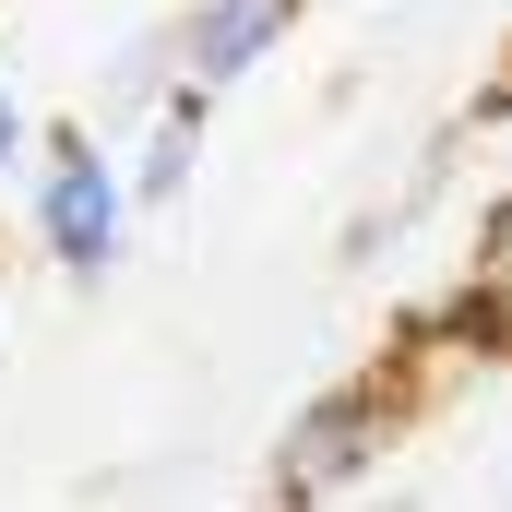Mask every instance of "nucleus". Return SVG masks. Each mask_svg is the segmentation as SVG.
<instances>
[{
    "mask_svg": "<svg viewBox=\"0 0 512 512\" xmlns=\"http://www.w3.org/2000/svg\"><path fill=\"white\" fill-rule=\"evenodd\" d=\"M24 227H36V251L60 262L72 286H96V274H120L131 251V179H120V143L96 120H60V131H36V155H24Z\"/></svg>",
    "mask_w": 512,
    "mask_h": 512,
    "instance_id": "f257e3e1",
    "label": "nucleus"
},
{
    "mask_svg": "<svg viewBox=\"0 0 512 512\" xmlns=\"http://www.w3.org/2000/svg\"><path fill=\"white\" fill-rule=\"evenodd\" d=\"M24 155H36V108H24V84L0 72V191L24 179Z\"/></svg>",
    "mask_w": 512,
    "mask_h": 512,
    "instance_id": "423d86ee",
    "label": "nucleus"
},
{
    "mask_svg": "<svg viewBox=\"0 0 512 512\" xmlns=\"http://www.w3.org/2000/svg\"><path fill=\"white\" fill-rule=\"evenodd\" d=\"M203 131H215V96H191V84H167V96H155V108L120 131L131 215H167V203L191 191V167H203Z\"/></svg>",
    "mask_w": 512,
    "mask_h": 512,
    "instance_id": "20e7f679",
    "label": "nucleus"
},
{
    "mask_svg": "<svg viewBox=\"0 0 512 512\" xmlns=\"http://www.w3.org/2000/svg\"><path fill=\"white\" fill-rule=\"evenodd\" d=\"M167 84H179V72H167V24H155V36H131L120 60H108V72H96V131H108V143H120V131L143 120V108H155V96H167Z\"/></svg>",
    "mask_w": 512,
    "mask_h": 512,
    "instance_id": "39448f33",
    "label": "nucleus"
},
{
    "mask_svg": "<svg viewBox=\"0 0 512 512\" xmlns=\"http://www.w3.org/2000/svg\"><path fill=\"white\" fill-rule=\"evenodd\" d=\"M298 12H310V0H191V12L167 24V72H179L191 96H239L262 60H286Z\"/></svg>",
    "mask_w": 512,
    "mask_h": 512,
    "instance_id": "7ed1b4c3",
    "label": "nucleus"
},
{
    "mask_svg": "<svg viewBox=\"0 0 512 512\" xmlns=\"http://www.w3.org/2000/svg\"><path fill=\"white\" fill-rule=\"evenodd\" d=\"M393 453V382H334L310 393L298 417H286V441H274V489L286 501H346V489H370Z\"/></svg>",
    "mask_w": 512,
    "mask_h": 512,
    "instance_id": "f03ea898",
    "label": "nucleus"
},
{
    "mask_svg": "<svg viewBox=\"0 0 512 512\" xmlns=\"http://www.w3.org/2000/svg\"><path fill=\"white\" fill-rule=\"evenodd\" d=\"M489 298H501V310H512V203H501V215H489Z\"/></svg>",
    "mask_w": 512,
    "mask_h": 512,
    "instance_id": "0eeeda50",
    "label": "nucleus"
}]
</instances>
